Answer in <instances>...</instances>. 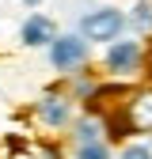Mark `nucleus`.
<instances>
[{"label":"nucleus","mask_w":152,"mask_h":159,"mask_svg":"<svg viewBox=\"0 0 152 159\" xmlns=\"http://www.w3.org/2000/svg\"><path fill=\"white\" fill-rule=\"evenodd\" d=\"M103 65H107L110 76H133L145 65V46L137 38H114L107 46V53H103Z\"/></svg>","instance_id":"obj_1"},{"label":"nucleus","mask_w":152,"mask_h":159,"mask_svg":"<svg viewBox=\"0 0 152 159\" xmlns=\"http://www.w3.org/2000/svg\"><path fill=\"white\" fill-rule=\"evenodd\" d=\"M46 53H50V65L57 72L84 68V61H88V38L84 34H57L53 42L46 46Z\"/></svg>","instance_id":"obj_2"},{"label":"nucleus","mask_w":152,"mask_h":159,"mask_svg":"<svg viewBox=\"0 0 152 159\" xmlns=\"http://www.w3.org/2000/svg\"><path fill=\"white\" fill-rule=\"evenodd\" d=\"M122 27H126V15L118 8H95L80 19V34L88 42H114L122 34Z\"/></svg>","instance_id":"obj_3"},{"label":"nucleus","mask_w":152,"mask_h":159,"mask_svg":"<svg viewBox=\"0 0 152 159\" xmlns=\"http://www.w3.org/2000/svg\"><path fill=\"white\" fill-rule=\"evenodd\" d=\"M34 121L42 129H65L72 121V98L65 91H46L34 102Z\"/></svg>","instance_id":"obj_4"},{"label":"nucleus","mask_w":152,"mask_h":159,"mask_svg":"<svg viewBox=\"0 0 152 159\" xmlns=\"http://www.w3.org/2000/svg\"><path fill=\"white\" fill-rule=\"evenodd\" d=\"M122 110H126V129L152 133V87H137L122 102Z\"/></svg>","instance_id":"obj_5"},{"label":"nucleus","mask_w":152,"mask_h":159,"mask_svg":"<svg viewBox=\"0 0 152 159\" xmlns=\"http://www.w3.org/2000/svg\"><path fill=\"white\" fill-rule=\"evenodd\" d=\"M53 38H57V27H53V19L42 15V11L27 15V19H23V27H19V42H23L27 49H42V46L53 42Z\"/></svg>","instance_id":"obj_6"},{"label":"nucleus","mask_w":152,"mask_h":159,"mask_svg":"<svg viewBox=\"0 0 152 159\" xmlns=\"http://www.w3.org/2000/svg\"><path fill=\"white\" fill-rule=\"evenodd\" d=\"M103 133H107V117L103 114H88V117H76L72 140L76 144H91V140H103Z\"/></svg>","instance_id":"obj_7"},{"label":"nucleus","mask_w":152,"mask_h":159,"mask_svg":"<svg viewBox=\"0 0 152 159\" xmlns=\"http://www.w3.org/2000/svg\"><path fill=\"white\" fill-rule=\"evenodd\" d=\"M72 159H114V152L107 140H91V144H76Z\"/></svg>","instance_id":"obj_8"},{"label":"nucleus","mask_w":152,"mask_h":159,"mask_svg":"<svg viewBox=\"0 0 152 159\" xmlns=\"http://www.w3.org/2000/svg\"><path fill=\"white\" fill-rule=\"evenodd\" d=\"M133 23H137V27H145V30L152 27V4H148V0H145L137 11H133Z\"/></svg>","instance_id":"obj_9"},{"label":"nucleus","mask_w":152,"mask_h":159,"mask_svg":"<svg viewBox=\"0 0 152 159\" xmlns=\"http://www.w3.org/2000/svg\"><path fill=\"white\" fill-rule=\"evenodd\" d=\"M118 159H152V152H148L145 144H129V148H122Z\"/></svg>","instance_id":"obj_10"},{"label":"nucleus","mask_w":152,"mask_h":159,"mask_svg":"<svg viewBox=\"0 0 152 159\" xmlns=\"http://www.w3.org/2000/svg\"><path fill=\"white\" fill-rule=\"evenodd\" d=\"M27 4H38V0H27Z\"/></svg>","instance_id":"obj_11"}]
</instances>
